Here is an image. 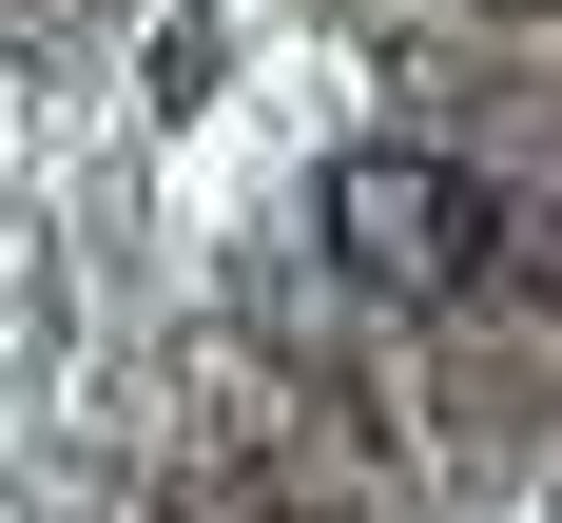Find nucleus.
<instances>
[{"mask_svg": "<svg viewBox=\"0 0 562 523\" xmlns=\"http://www.w3.org/2000/svg\"><path fill=\"white\" fill-rule=\"evenodd\" d=\"M311 232H330V272L389 291V310H447V291L505 272V194H485V156H447V136H349L330 194H311Z\"/></svg>", "mask_w": 562, "mask_h": 523, "instance_id": "obj_1", "label": "nucleus"}]
</instances>
